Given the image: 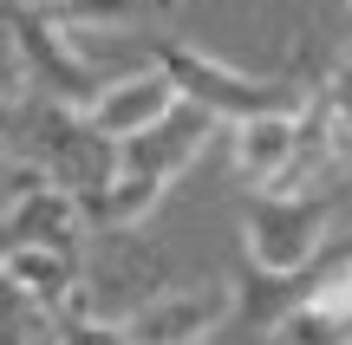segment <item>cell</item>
Here are the masks:
<instances>
[{"label":"cell","instance_id":"obj_11","mask_svg":"<svg viewBox=\"0 0 352 345\" xmlns=\"http://www.w3.org/2000/svg\"><path fill=\"white\" fill-rule=\"evenodd\" d=\"M157 0H39L52 26H124L138 13H151Z\"/></svg>","mask_w":352,"mask_h":345},{"label":"cell","instance_id":"obj_1","mask_svg":"<svg viewBox=\"0 0 352 345\" xmlns=\"http://www.w3.org/2000/svg\"><path fill=\"white\" fill-rule=\"evenodd\" d=\"M340 189H254L241 209V241L248 261L267 274H307L333 241Z\"/></svg>","mask_w":352,"mask_h":345},{"label":"cell","instance_id":"obj_8","mask_svg":"<svg viewBox=\"0 0 352 345\" xmlns=\"http://www.w3.org/2000/svg\"><path fill=\"white\" fill-rule=\"evenodd\" d=\"M300 117V111H294ZM294 117H248V124H228V150H235V169L254 182V189H280L294 169V143H300V124Z\"/></svg>","mask_w":352,"mask_h":345},{"label":"cell","instance_id":"obj_4","mask_svg":"<svg viewBox=\"0 0 352 345\" xmlns=\"http://www.w3.org/2000/svg\"><path fill=\"white\" fill-rule=\"evenodd\" d=\"M215 124H222V117H215V111H202L196 98H176V111H170V117H157L151 130H138V137H124V143H118V169L176 182V176H183V169L202 156V143L215 137Z\"/></svg>","mask_w":352,"mask_h":345},{"label":"cell","instance_id":"obj_2","mask_svg":"<svg viewBox=\"0 0 352 345\" xmlns=\"http://www.w3.org/2000/svg\"><path fill=\"white\" fill-rule=\"evenodd\" d=\"M157 72L176 78L183 98H196L202 111H215L222 124H248V117H294L314 91L300 78H254L235 65L209 59V52L183 46V39H157Z\"/></svg>","mask_w":352,"mask_h":345},{"label":"cell","instance_id":"obj_14","mask_svg":"<svg viewBox=\"0 0 352 345\" xmlns=\"http://www.w3.org/2000/svg\"><path fill=\"white\" fill-rule=\"evenodd\" d=\"M33 307H39V300L26 294V287L7 274V261H0V326H7V320H20V313H33Z\"/></svg>","mask_w":352,"mask_h":345},{"label":"cell","instance_id":"obj_7","mask_svg":"<svg viewBox=\"0 0 352 345\" xmlns=\"http://www.w3.org/2000/svg\"><path fill=\"white\" fill-rule=\"evenodd\" d=\"M176 98H183V91H176L170 72H131V78H111L104 98L91 104L85 117H91L111 143H124V137H138V130H151L157 117H170Z\"/></svg>","mask_w":352,"mask_h":345},{"label":"cell","instance_id":"obj_3","mask_svg":"<svg viewBox=\"0 0 352 345\" xmlns=\"http://www.w3.org/2000/svg\"><path fill=\"white\" fill-rule=\"evenodd\" d=\"M7 26H13V52H20V65L39 78L46 104L91 111V104L104 98V85H111V78H104L85 52L65 46V26H52L46 13H39V0H13V7H7Z\"/></svg>","mask_w":352,"mask_h":345},{"label":"cell","instance_id":"obj_12","mask_svg":"<svg viewBox=\"0 0 352 345\" xmlns=\"http://www.w3.org/2000/svg\"><path fill=\"white\" fill-rule=\"evenodd\" d=\"M59 345H131L124 320H91L85 313V294L59 313Z\"/></svg>","mask_w":352,"mask_h":345},{"label":"cell","instance_id":"obj_6","mask_svg":"<svg viewBox=\"0 0 352 345\" xmlns=\"http://www.w3.org/2000/svg\"><path fill=\"white\" fill-rule=\"evenodd\" d=\"M0 254H13V248H65V254H78V228H85V215H78V195L65 189V182H39V189L13 195L7 215H0Z\"/></svg>","mask_w":352,"mask_h":345},{"label":"cell","instance_id":"obj_9","mask_svg":"<svg viewBox=\"0 0 352 345\" xmlns=\"http://www.w3.org/2000/svg\"><path fill=\"white\" fill-rule=\"evenodd\" d=\"M164 189H170L164 176H131V169H118L111 182H98V189H72V195H78V215H85V228H98V235H124V228H138V222L151 215L157 202H164Z\"/></svg>","mask_w":352,"mask_h":345},{"label":"cell","instance_id":"obj_15","mask_svg":"<svg viewBox=\"0 0 352 345\" xmlns=\"http://www.w3.org/2000/svg\"><path fill=\"white\" fill-rule=\"evenodd\" d=\"M13 130H20V104H7V98H0V143H7Z\"/></svg>","mask_w":352,"mask_h":345},{"label":"cell","instance_id":"obj_13","mask_svg":"<svg viewBox=\"0 0 352 345\" xmlns=\"http://www.w3.org/2000/svg\"><path fill=\"white\" fill-rule=\"evenodd\" d=\"M314 91H320V98H327V111L340 117V130H346V143H352V52H346L340 65H333L327 78H320Z\"/></svg>","mask_w":352,"mask_h":345},{"label":"cell","instance_id":"obj_10","mask_svg":"<svg viewBox=\"0 0 352 345\" xmlns=\"http://www.w3.org/2000/svg\"><path fill=\"white\" fill-rule=\"evenodd\" d=\"M307 287H314V267L307 274H267V267L248 261V267L235 274V320H248L254 333H274V326L300 307Z\"/></svg>","mask_w":352,"mask_h":345},{"label":"cell","instance_id":"obj_5","mask_svg":"<svg viewBox=\"0 0 352 345\" xmlns=\"http://www.w3.org/2000/svg\"><path fill=\"white\" fill-rule=\"evenodd\" d=\"M235 326V287H209V294H164L144 300L124 320L131 345H202Z\"/></svg>","mask_w":352,"mask_h":345}]
</instances>
